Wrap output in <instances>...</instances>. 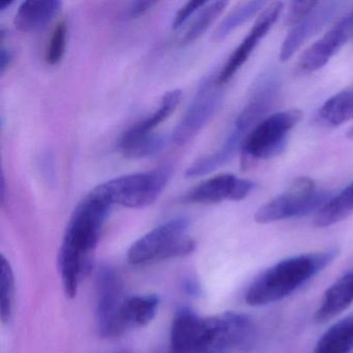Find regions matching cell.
<instances>
[{
	"instance_id": "8",
	"label": "cell",
	"mask_w": 353,
	"mask_h": 353,
	"mask_svg": "<svg viewBox=\"0 0 353 353\" xmlns=\"http://www.w3.org/2000/svg\"><path fill=\"white\" fill-rule=\"evenodd\" d=\"M332 198V193L321 191L309 177H299L286 191L272 198L256 212L254 219L259 224L303 218L319 212Z\"/></svg>"
},
{
	"instance_id": "26",
	"label": "cell",
	"mask_w": 353,
	"mask_h": 353,
	"mask_svg": "<svg viewBox=\"0 0 353 353\" xmlns=\"http://www.w3.org/2000/svg\"><path fill=\"white\" fill-rule=\"evenodd\" d=\"M67 38V22L63 20L55 26L48 45H47L46 53H45V61H46L47 65H55L61 63L63 55H65Z\"/></svg>"
},
{
	"instance_id": "7",
	"label": "cell",
	"mask_w": 353,
	"mask_h": 353,
	"mask_svg": "<svg viewBox=\"0 0 353 353\" xmlns=\"http://www.w3.org/2000/svg\"><path fill=\"white\" fill-rule=\"evenodd\" d=\"M301 111L289 109L274 113L260 121L241 146L243 169L279 156L286 146L289 133L301 121Z\"/></svg>"
},
{
	"instance_id": "2",
	"label": "cell",
	"mask_w": 353,
	"mask_h": 353,
	"mask_svg": "<svg viewBox=\"0 0 353 353\" xmlns=\"http://www.w3.org/2000/svg\"><path fill=\"white\" fill-rule=\"evenodd\" d=\"M106 200L90 192L74 210L59 248L57 264L63 292L69 299L94 266L97 247L111 210Z\"/></svg>"
},
{
	"instance_id": "22",
	"label": "cell",
	"mask_w": 353,
	"mask_h": 353,
	"mask_svg": "<svg viewBox=\"0 0 353 353\" xmlns=\"http://www.w3.org/2000/svg\"><path fill=\"white\" fill-rule=\"evenodd\" d=\"M319 117L330 127H339L353 119V88L328 99L320 108Z\"/></svg>"
},
{
	"instance_id": "10",
	"label": "cell",
	"mask_w": 353,
	"mask_h": 353,
	"mask_svg": "<svg viewBox=\"0 0 353 353\" xmlns=\"http://www.w3.org/2000/svg\"><path fill=\"white\" fill-rule=\"evenodd\" d=\"M127 297L117 272L111 268H102L96 283L97 325L101 336L117 338L123 334L121 316Z\"/></svg>"
},
{
	"instance_id": "24",
	"label": "cell",
	"mask_w": 353,
	"mask_h": 353,
	"mask_svg": "<svg viewBox=\"0 0 353 353\" xmlns=\"http://www.w3.org/2000/svg\"><path fill=\"white\" fill-rule=\"evenodd\" d=\"M227 6H228L227 1H214V3H206L202 8L195 21L185 32V37L181 40V45L187 46L200 38L218 19L219 16L224 12Z\"/></svg>"
},
{
	"instance_id": "28",
	"label": "cell",
	"mask_w": 353,
	"mask_h": 353,
	"mask_svg": "<svg viewBox=\"0 0 353 353\" xmlns=\"http://www.w3.org/2000/svg\"><path fill=\"white\" fill-rule=\"evenodd\" d=\"M206 1H189L181 8L172 22L173 30H179L183 26L191 16L194 15L198 10L202 9L206 5Z\"/></svg>"
},
{
	"instance_id": "20",
	"label": "cell",
	"mask_w": 353,
	"mask_h": 353,
	"mask_svg": "<svg viewBox=\"0 0 353 353\" xmlns=\"http://www.w3.org/2000/svg\"><path fill=\"white\" fill-rule=\"evenodd\" d=\"M181 96H183V92L181 90H170L165 94L161 101L160 106L143 121H139L133 127L130 128L121 137L133 138L154 133V129L158 128L161 123H164L174 112L175 109L181 103Z\"/></svg>"
},
{
	"instance_id": "30",
	"label": "cell",
	"mask_w": 353,
	"mask_h": 353,
	"mask_svg": "<svg viewBox=\"0 0 353 353\" xmlns=\"http://www.w3.org/2000/svg\"><path fill=\"white\" fill-rule=\"evenodd\" d=\"M12 61H13V55H12L11 51L8 50L3 46L1 47V52H0V71H1V74L5 73L6 70L11 65Z\"/></svg>"
},
{
	"instance_id": "21",
	"label": "cell",
	"mask_w": 353,
	"mask_h": 353,
	"mask_svg": "<svg viewBox=\"0 0 353 353\" xmlns=\"http://www.w3.org/2000/svg\"><path fill=\"white\" fill-rule=\"evenodd\" d=\"M168 143V138L164 134L150 133L138 137H121L119 148L123 156L128 159H143L156 156L162 152Z\"/></svg>"
},
{
	"instance_id": "23",
	"label": "cell",
	"mask_w": 353,
	"mask_h": 353,
	"mask_svg": "<svg viewBox=\"0 0 353 353\" xmlns=\"http://www.w3.org/2000/svg\"><path fill=\"white\" fill-rule=\"evenodd\" d=\"M268 3L265 1H248L237 6L226 18L221 22L220 26L214 30L212 39L216 42L226 39L231 32H234L239 26L251 20L261 10L265 9Z\"/></svg>"
},
{
	"instance_id": "17",
	"label": "cell",
	"mask_w": 353,
	"mask_h": 353,
	"mask_svg": "<svg viewBox=\"0 0 353 353\" xmlns=\"http://www.w3.org/2000/svg\"><path fill=\"white\" fill-rule=\"evenodd\" d=\"M160 299L156 294L128 296L121 311V324L123 334L135 327L148 325L156 317Z\"/></svg>"
},
{
	"instance_id": "9",
	"label": "cell",
	"mask_w": 353,
	"mask_h": 353,
	"mask_svg": "<svg viewBox=\"0 0 353 353\" xmlns=\"http://www.w3.org/2000/svg\"><path fill=\"white\" fill-rule=\"evenodd\" d=\"M216 76L218 73L210 74L200 82L191 104L173 131L172 141L177 145L192 141L220 108L223 94Z\"/></svg>"
},
{
	"instance_id": "1",
	"label": "cell",
	"mask_w": 353,
	"mask_h": 353,
	"mask_svg": "<svg viewBox=\"0 0 353 353\" xmlns=\"http://www.w3.org/2000/svg\"><path fill=\"white\" fill-rule=\"evenodd\" d=\"M253 334V321L245 314L204 317L183 307L173 318L169 353H233L245 348Z\"/></svg>"
},
{
	"instance_id": "12",
	"label": "cell",
	"mask_w": 353,
	"mask_h": 353,
	"mask_svg": "<svg viewBox=\"0 0 353 353\" xmlns=\"http://www.w3.org/2000/svg\"><path fill=\"white\" fill-rule=\"evenodd\" d=\"M256 183L249 179H239L233 174H219L202 181L190 190L183 201L187 203L210 204L226 201H241L255 189Z\"/></svg>"
},
{
	"instance_id": "18",
	"label": "cell",
	"mask_w": 353,
	"mask_h": 353,
	"mask_svg": "<svg viewBox=\"0 0 353 353\" xmlns=\"http://www.w3.org/2000/svg\"><path fill=\"white\" fill-rule=\"evenodd\" d=\"M353 350V315L330 326L318 341L313 353H351Z\"/></svg>"
},
{
	"instance_id": "31",
	"label": "cell",
	"mask_w": 353,
	"mask_h": 353,
	"mask_svg": "<svg viewBox=\"0 0 353 353\" xmlns=\"http://www.w3.org/2000/svg\"><path fill=\"white\" fill-rule=\"evenodd\" d=\"M6 200V179L5 174H1V181H0V202L5 203Z\"/></svg>"
},
{
	"instance_id": "4",
	"label": "cell",
	"mask_w": 353,
	"mask_h": 353,
	"mask_svg": "<svg viewBox=\"0 0 353 353\" xmlns=\"http://www.w3.org/2000/svg\"><path fill=\"white\" fill-rule=\"evenodd\" d=\"M339 251L301 254L278 262L260 274L245 293V303L259 307L282 301L330 265Z\"/></svg>"
},
{
	"instance_id": "32",
	"label": "cell",
	"mask_w": 353,
	"mask_h": 353,
	"mask_svg": "<svg viewBox=\"0 0 353 353\" xmlns=\"http://www.w3.org/2000/svg\"><path fill=\"white\" fill-rule=\"evenodd\" d=\"M13 5V1H7V3H0V12L3 13L6 10L9 9Z\"/></svg>"
},
{
	"instance_id": "19",
	"label": "cell",
	"mask_w": 353,
	"mask_h": 353,
	"mask_svg": "<svg viewBox=\"0 0 353 353\" xmlns=\"http://www.w3.org/2000/svg\"><path fill=\"white\" fill-rule=\"evenodd\" d=\"M353 214V181L342 190L316 212L314 225L319 228L332 226L342 222Z\"/></svg>"
},
{
	"instance_id": "27",
	"label": "cell",
	"mask_w": 353,
	"mask_h": 353,
	"mask_svg": "<svg viewBox=\"0 0 353 353\" xmlns=\"http://www.w3.org/2000/svg\"><path fill=\"white\" fill-rule=\"evenodd\" d=\"M317 1H295V3H291L285 23L288 26L294 28L299 22L303 21L317 7Z\"/></svg>"
},
{
	"instance_id": "15",
	"label": "cell",
	"mask_w": 353,
	"mask_h": 353,
	"mask_svg": "<svg viewBox=\"0 0 353 353\" xmlns=\"http://www.w3.org/2000/svg\"><path fill=\"white\" fill-rule=\"evenodd\" d=\"M353 303V270L336 280L324 293L321 305L316 311L314 320L324 323L340 315Z\"/></svg>"
},
{
	"instance_id": "6",
	"label": "cell",
	"mask_w": 353,
	"mask_h": 353,
	"mask_svg": "<svg viewBox=\"0 0 353 353\" xmlns=\"http://www.w3.org/2000/svg\"><path fill=\"white\" fill-rule=\"evenodd\" d=\"M189 227L187 218L172 219L159 225L130 247L128 261L143 265L189 255L196 248L195 241L188 235Z\"/></svg>"
},
{
	"instance_id": "14",
	"label": "cell",
	"mask_w": 353,
	"mask_h": 353,
	"mask_svg": "<svg viewBox=\"0 0 353 353\" xmlns=\"http://www.w3.org/2000/svg\"><path fill=\"white\" fill-rule=\"evenodd\" d=\"M340 3H318L317 7L291 30L283 43L280 61H287L311 37L319 32L338 13Z\"/></svg>"
},
{
	"instance_id": "16",
	"label": "cell",
	"mask_w": 353,
	"mask_h": 353,
	"mask_svg": "<svg viewBox=\"0 0 353 353\" xmlns=\"http://www.w3.org/2000/svg\"><path fill=\"white\" fill-rule=\"evenodd\" d=\"M61 6L63 3L57 0H28L18 9L14 24L22 32L42 30L54 19Z\"/></svg>"
},
{
	"instance_id": "13",
	"label": "cell",
	"mask_w": 353,
	"mask_h": 353,
	"mask_svg": "<svg viewBox=\"0 0 353 353\" xmlns=\"http://www.w3.org/2000/svg\"><path fill=\"white\" fill-rule=\"evenodd\" d=\"M352 34L353 12H351L305 51L299 59V70L303 73H313L321 69L346 44Z\"/></svg>"
},
{
	"instance_id": "3",
	"label": "cell",
	"mask_w": 353,
	"mask_h": 353,
	"mask_svg": "<svg viewBox=\"0 0 353 353\" xmlns=\"http://www.w3.org/2000/svg\"><path fill=\"white\" fill-rule=\"evenodd\" d=\"M280 74L276 70H266L258 76L252 86L247 102L233 123L232 130L216 152L199 159L185 171L187 179L203 176L222 167L241 150L252 130L265 119L276 105L281 92Z\"/></svg>"
},
{
	"instance_id": "25",
	"label": "cell",
	"mask_w": 353,
	"mask_h": 353,
	"mask_svg": "<svg viewBox=\"0 0 353 353\" xmlns=\"http://www.w3.org/2000/svg\"><path fill=\"white\" fill-rule=\"evenodd\" d=\"M0 272V313L3 321L8 322L13 314L15 303V276L9 260L1 256Z\"/></svg>"
},
{
	"instance_id": "11",
	"label": "cell",
	"mask_w": 353,
	"mask_h": 353,
	"mask_svg": "<svg viewBox=\"0 0 353 353\" xmlns=\"http://www.w3.org/2000/svg\"><path fill=\"white\" fill-rule=\"evenodd\" d=\"M284 9V5L280 1L270 3L265 9L262 11L261 15L257 18L253 28L250 30L248 36L243 39V42L239 45L236 49L233 51L232 54L229 57L224 67L222 68L216 76V83L222 88L225 84L228 83L233 76L243 67V63L248 61L250 55L253 52L260 41L268 34L272 30L276 20L280 17Z\"/></svg>"
},
{
	"instance_id": "29",
	"label": "cell",
	"mask_w": 353,
	"mask_h": 353,
	"mask_svg": "<svg viewBox=\"0 0 353 353\" xmlns=\"http://www.w3.org/2000/svg\"><path fill=\"white\" fill-rule=\"evenodd\" d=\"M157 3H158L157 1H136L130 6L129 10H128V17L130 19L141 17L144 14L150 11Z\"/></svg>"
},
{
	"instance_id": "5",
	"label": "cell",
	"mask_w": 353,
	"mask_h": 353,
	"mask_svg": "<svg viewBox=\"0 0 353 353\" xmlns=\"http://www.w3.org/2000/svg\"><path fill=\"white\" fill-rule=\"evenodd\" d=\"M171 173L170 167L162 166L145 172L123 175L101 183L92 193L106 200L110 205L144 208L160 197Z\"/></svg>"
},
{
	"instance_id": "33",
	"label": "cell",
	"mask_w": 353,
	"mask_h": 353,
	"mask_svg": "<svg viewBox=\"0 0 353 353\" xmlns=\"http://www.w3.org/2000/svg\"><path fill=\"white\" fill-rule=\"evenodd\" d=\"M346 136L349 139L353 140V127H351L350 129L348 130Z\"/></svg>"
}]
</instances>
